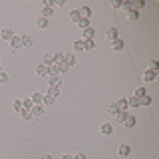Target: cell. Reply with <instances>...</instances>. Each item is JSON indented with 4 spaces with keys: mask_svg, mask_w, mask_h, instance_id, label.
Returning <instances> with one entry per match:
<instances>
[{
    "mask_svg": "<svg viewBox=\"0 0 159 159\" xmlns=\"http://www.w3.org/2000/svg\"><path fill=\"white\" fill-rule=\"evenodd\" d=\"M48 88H62V78L60 76H48Z\"/></svg>",
    "mask_w": 159,
    "mask_h": 159,
    "instance_id": "1",
    "label": "cell"
},
{
    "mask_svg": "<svg viewBox=\"0 0 159 159\" xmlns=\"http://www.w3.org/2000/svg\"><path fill=\"white\" fill-rule=\"evenodd\" d=\"M82 40H96V28H92V26L86 28L82 32Z\"/></svg>",
    "mask_w": 159,
    "mask_h": 159,
    "instance_id": "2",
    "label": "cell"
},
{
    "mask_svg": "<svg viewBox=\"0 0 159 159\" xmlns=\"http://www.w3.org/2000/svg\"><path fill=\"white\" fill-rule=\"evenodd\" d=\"M106 38L109 40V42H116V40H119V30L117 28H109L107 34H106Z\"/></svg>",
    "mask_w": 159,
    "mask_h": 159,
    "instance_id": "3",
    "label": "cell"
},
{
    "mask_svg": "<svg viewBox=\"0 0 159 159\" xmlns=\"http://www.w3.org/2000/svg\"><path fill=\"white\" fill-rule=\"evenodd\" d=\"M155 80H157V72H153V70L143 72V82H155Z\"/></svg>",
    "mask_w": 159,
    "mask_h": 159,
    "instance_id": "4",
    "label": "cell"
},
{
    "mask_svg": "<svg viewBox=\"0 0 159 159\" xmlns=\"http://www.w3.org/2000/svg\"><path fill=\"white\" fill-rule=\"evenodd\" d=\"M30 111H32V117H42V116H44V106H42V103L32 106V109H30Z\"/></svg>",
    "mask_w": 159,
    "mask_h": 159,
    "instance_id": "5",
    "label": "cell"
},
{
    "mask_svg": "<svg viewBox=\"0 0 159 159\" xmlns=\"http://www.w3.org/2000/svg\"><path fill=\"white\" fill-rule=\"evenodd\" d=\"M0 38H2V40H8V42H10V40L14 38V30H12V28H2V32H0Z\"/></svg>",
    "mask_w": 159,
    "mask_h": 159,
    "instance_id": "6",
    "label": "cell"
},
{
    "mask_svg": "<svg viewBox=\"0 0 159 159\" xmlns=\"http://www.w3.org/2000/svg\"><path fill=\"white\" fill-rule=\"evenodd\" d=\"M99 131H102V135H111V133H113V125H111V123H102Z\"/></svg>",
    "mask_w": 159,
    "mask_h": 159,
    "instance_id": "7",
    "label": "cell"
},
{
    "mask_svg": "<svg viewBox=\"0 0 159 159\" xmlns=\"http://www.w3.org/2000/svg\"><path fill=\"white\" fill-rule=\"evenodd\" d=\"M98 44L96 40H84V52H89V50H96Z\"/></svg>",
    "mask_w": 159,
    "mask_h": 159,
    "instance_id": "8",
    "label": "cell"
},
{
    "mask_svg": "<svg viewBox=\"0 0 159 159\" xmlns=\"http://www.w3.org/2000/svg\"><path fill=\"white\" fill-rule=\"evenodd\" d=\"M20 42H22V48H30L32 46V36H28V34H24V36H20Z\"/></svg>",
    "mask_w": 159,
    "mask_h": 159,
    "instance_id": "9",
    "label": "cell"
},
{
    "mask_svg": "<svg viewBox=\"0 0 159 159\" xmlns=\"http://www.w3.org/2000/svg\"><path fill=\"white\" fill-rule=\"evenodd\" d=\"M119 155H121V157H127L129 155V153H131V147H129L127 145V143H121V145H119Z\"/></svg>",
    "mask_w": 159,
    "mask_h": 159,
    "instance_id": "10",
    "label": "cell"
},
{
    "mask_svg": "<svg viewBox=\"0 0 159 159\" xmlns=\"http://www.w3.org/2000/svg\"><path fill=\"white\" fill-rule=\"evenodd\" d=\"M80 10V16H82V18H92V8H89V6H82V8H78Z\"/></svg>",
    "mask_w": 159,
    "mask_h": 159,
    "instance_id": "11",
    "label": "cell"
},
{
    "mask_svg": "<svg viewBox=\"0 0 159 159\" xmlns=\"http://www.w3.org/2000/svg\"><path fill=\"white\" fill-rule=\"evenodd\" d=\"M30 99H32V103H34V106H38V103H42V99H44V93H40V92H34L32 96H30Z\"/></svg>",
    "mask_w": 159,
    "mask_h": 159,
    "instance_id": "12",
    "label": "cell"
},
{
    "mask_svg": "<svg viewBox=\"0 0 159 159\" xmlns=\"http://www.w3.org/2000/svg\"><path fill=\"white\" fill-rule=\"evenodd\" d=\"M10 46H12V50H14V52H16L18 48H22V42H20V36H16V34H14V38L10 40Z\"/></svg>",
    "mask_w": 159,
    "mask_h": 159,
    "instance_id": "13",
    "label": "cell"
},
{
    "mask_svg": "<svg viewBox=\"0 0 159 159\" xmlns=\"http://www.w3.org/2000/svg\"><path fill=\"white\" fill-rule=\"evenodd\" d=\"M135 123H137V119L133 116H127L125 119H123V125H125V127H135Z\"/></svg>",
    "mask_w": 159,
    "mask_h": 159,
    "instance_id": "14",
    "label": "cell"
},
{
    "mask_svg": "<svg viewBox=\"0 0 159 159\" xmlns=\"http://www.w3.org/2000/svg\"><path fill=\"white\" fill-rule=\"evenodd\" d=\"M72 48L76 50V52H84V40L82 38H78V40H74V44H72Z\"/></svg>",
    "mask_w": 159,
    "mask_h": 159,
    "instance_id": "15",
    "label": "cell"
},
{
    "mask_svg": "<svg viewBox=\"0 0 159 159\" xmlns=\"http://www.w3.org/2000/svg\"><path fill=\"white\" fill-rule=\"evenodd\" d=\"M76 26H78V28H80V30H82V32H84V30H86V28H89V20H88V18H80Z\"/></svg>",
    "mask_w": 159,
    "mask_h": 159,
    "instance_id": "16",
    "label": "cell"
},
{
    "mask_svg": "<svg viewBox=\"0 0 159 159\" xmlns=\"http://www.w3.org/2000/svg\"><path fill=\"white\" fill-rule=\"evenodd\" d=\"M42 64L46 68H50V66H54V58L50 56V54H44V58H42Z\"/></svg>",
    "mask_w": 159,
    "mask_h": 159,
    "instance_id": "17",
    "label": "cell"
},
{
    "mask_svg": "<svg viewBox=\"0 0 159 159\" xmlns=\"http://www.w3.org/2000/svg\"><path fill=\"white\" fill-rule=\"evenodd\" d=\"M36 26H38V28H48V26H50V20H48V18H42V16H40V18L36 20Z\"/></svg>",
    "mask_w": 159,
    "mask_h": 159,
    "instance_id": "18",
    "label": "cell"
},
{
    "mask_svg": "<svg viewBox=\"0 0 159 159\" xmlns=\"http://www.w3.org/2000/svg\"><path fill=\"white\" fill-rule=\"evenodd\" d=\"M52 58H54V64H64V58H66V54H64V52H56Z\"/></svg>",
    "mask_w": 159,
    "mask_h": 159,
    "instance_id": "19",
    "label": "cell"
},
{
    "mask_svg": "<svg viewBox=\"0 0 159 159\" xmlns=\"http://www.w3.org/2000/svg\"><path fill=\"white\" fill-rule=\"evenodd\" d=\"M127 107H139V99L135 96H129L127 98Z\"/></svg>",
    "mask_w": 159,
    "mask_h": 159,
    "instance_id": "20",
    "label": "cell"
},
{
    "mask_svg": "<svg viewBox=\"0 0 159 159\" xmlns=\"http://www.w3.org/2000/svg\"><path fill=\"white\" fill-rule=\"evenodd\" d=\"M52 14H54V8H52V6H44V8H42V18H48V20H50V16H52Z\"/></svg>",
    "mask_w": 159,
    "mask_h": 159,
    "instance_id": "21",
    "label": "cell"
},
{
    "mask_svg": "<svg viewBox=\"0 0 159 159\" xmlns=\"http://www.w3.org/2000/svg\"><path fill=\"white\" fill-rule=\"evenodd\" d=\"M64 64H66L68 68H72L74 64H76V58H74L72 54H66V58H64Z\"/></svg>",
    "mask_w": 159,
    "mask_h": 159,
    "instance_id": "22",
    "label": "cell"
},
{
    "mask_svg": "<svg viewBox=\"0 0 159 159\" xmlns=\"http://www.w3.org/2000/svg\"><path fill=\"white\" fill-rule=\"evenodd\" d=\"M36 74H38V76H48V68L44 66V64H38V66H36Z\"/></svg>",
    "mask_w": 159,
    "mask_h": 159,
    "instance_id": "23",
    "label": "cell"
},
{
    "mask_svg": "<svg viewBox=\"0 0 159 159\" xmlns=\"http://www.w3.org/2000/svg\"><path fill=\"white\" fill-rule=\"evenodd\" d=\"M129 116V113H127V109H119V111L116 113V119H117V121H121L123 123V119H125Z\"/></svg>",
    "mask_w": 159,
    "mask_h": 159,
    "instance_id": "24",
    "label": "cell"
},
{
    "mask_svg": "<svg viewBox=\"0 0 159 159\" xmlns=\"http://www.w3.org/2000/svg\"><path fill=\"white\" fill-rule=\"evenodd\" d=\"M80 18H82V16H80V10H78V8L70 12V20H72L74 24H78V20H80Z\"/></svg>",
    "mask_w": 159,
    "mask_h": 159,
    "instance_id": "25",
    "label": "cell"
},
{
    "mask_svg": "<svg viewBox=\"0 0 159 159\" xmlns=\"http://www.w3.org/2000/svg\"><path fill=\"white\" fill-rule=\"evenodd\" d=\"M60 89H62V88H48V93H46V96H52L54 99H56L60 96Z\"/></svg>",
    "mask_w": 159,
    "mask_h": 159,
    "instance_id": "26",
    "label": "cell"
},
{
    "mask_svg": "<svg viewBox=\"0 0 159 159\" xmlns=\"http://www.w3.org/2000/svg\"><path fill=\"white\" fill-rule=\"evenodd\" d=\"M116 106L119 109H127V98H119L117 102H116Z\"/></svg>",
    "mask_w": 159,
    "mask_h": 159,
    "instance_id": "27",
    "label": "cell"
},
{
    "mask_svg": "<svg viewBox=\"0 0 159 159\" xmlns=\"http://www.w3.org/2000/svg\"><path fill=\"white\" fill-rule=\"evenodd\" d=\"M111 46H113L116 52H121L123 50V40H116V42H111Z\"/></svg>",
    "mask_w": 159,
    "mask_h": 159,
    "instance_id": "28",
    "label": "cell"
},
{
    "mask_svg": "<svg viewBox=\"0 0 159 159\" xmlns=\"http://www.w3.org/2000/svg\"><path fill=\"white\" fill-rule=\"evenodd\" d=\"M139 106H151V96H143V98H139Z\"/></svg>",
    "mask_w": 159,
    "mask_h": 159,
    "instance_id": "29",
    "label": "cell"
},
{
    "mask_svg": "<svg viewBox=\"0 0 159 159\" xmlns=\"http://www.w3.org/2000/svg\"><path fill=\"white\" fill-rule=\"evenodd\" d=\"M32 106H34V103H32V99H30V98H24L22 99V107L24 109H32Z\"/></svg>",
    "mask_w": 159,
    "mask_h": 159,
    "instance_id": "30",
    "label": "cell"
},
{
    "mask_svg": "<svg viewBox=\"0 0 159 159\" xmlns=\"http://www.w3.org/2000/svg\"><path fill=\"white\" fill-rule=\"evenodd\" d=\"M56 102L52 96H44V99H42V106H52V103Z\"/></svg>",
    "mask_w": 159,
    "mask_h": 159,
    "instance_id": "31",
    "label": "cell"
},
{
    "mask_svg": "<svg viewBox=\"0 0 159 159\" xmlns=\"http://www.w3.org/2000/svg\"><path fill=\"white\" fill-rule=\"evenodd\" d=\"M12 109H14V111H20V109H22V99H14V102H12Z\"/></svg>",
    "mask_w": 159,
    "mask_h": 159,
    "instance_id": "32",
    "label": "cell"
},
{
    "mask_svg": "<svg viewBox=\"0 0 159 159\" xmlns=\"http://www.w3.org/2000/svg\"><path fill=\"white\" fill-rule=\"evenodd\" d=\"M20 116H22L24 119H32V111H30V109H20Z\"/></svg>",
    "mask_w": 159,
    "mask_h": 159,
    "instance_id": "33",
    "label": "cell"
},
{
    "mask_svg": "<svg viewBox=\"0 0 159 159\" xmlns=\"http://www.w3.org/2000/svg\"><path fill=\"white\" fill-rule=\"evenodd\" d=\"M133 96H135L137 99H139V98H143V96H147V92H145V88H137V89H135V93H133Z\"/></svg>",
    "mask_w": 159,
    "mask_h": 159,
    "instance_id": "34",
    "label": "cell"
},
{
    "mask_svg": "<svg viewBox=\"0 0 159 159\" xmlns=\"http://www.w3.org/2000/svg\"><path fill=\"white\" fill-rule=\"evenodd\" d=\"M107 111H109V113H113V116H116V113L119 111V107L116 106V102H111V103H109V106H107Z\"/></svg>",
    "mask_w": 159,
    "mask_h": 159,
    "instance_id": "35",
    "label": "cell"
},
{
    "mask_svg": "<svg viewBox=\"0 0 159 159\" xmlns=\"http://www.w3.org/2000/svg\"><path fill=\"white\" fill-rule=\"evenodd\" d=\"M127 18L129 20H137L139 18V12H137V10H129V12H127Z\"/></svg>",
    "mask_w": 159,
    "mask_h": 159,
    "instance_id": "36",
    "label": "cell"
},
{
    "mask_svg": "<svg viewBox=\"0 0 159 159\" xmlns=\"http://www.w3.org/2000/svg\"><path fill=\"white\" fill-rule=\"evenodd\" d=\"M157 68H159V62H157V60H149V70L157 72Z\"/></svg>",
    "mask_w": 159,
    "mask_h": 159,
    "instance_id": "37",
    "label": "cell"
},
{
    "mask_svg": "<svg viewBox=\"0 0 159 159\" xmlns=\"http://www.w3.org/2000/svg\"><path fill=\"white\" fill-rule=\"evenodd\" d=\"M121 8L125 12H129V10H133V2H121Z\"/></svg>",
    "mask_w": 159,
    "mask_h": 159,
    "instance_id": "38",
    "label": "cell"
},
{
    "mask_svg": "<svg viewBox=\"0 0 159 159\" xmlns=\"http://www.w3.org/2000/svg\"><path fill=\"white\" fill-rule=\"evenodd\" d=\"M68 70H70V68L66 66V64H58V72H60V74H66Z\"/></svg>",
    "mask_w": 159,
    "mask_h": 159,
    "instance_id": "39",
    "label": "cell"
},
{
    "mask_svg": "<svg viewBox=\"0 0 159 159\" xmlns=\"http://www.w3.org/2000/svg\"><path fill=\"white\" fill-rule=\"evenodd\" d=\"M8 82V74L6 72H0V84H6Z\"/></svg>",
    "mask_w": 159,
    "mask_h": 159,
    "instance_id": "40",
    "label": "cell"
},
{
    "mask_svg": "<svg viewBox=\"0 0 159 159\" xmlns=\"http://www.w3.org/2000/svg\"><path fill=\"white\" fill-rule=\"evenodd\" d=\"M66 4V0H54V6H64Z\"/></svg>",
    "mask_w": 159,
    "mask_h": 159,
    "instance_id": "41",
    "label": "cell"
},
{
    "mask_svg": "<svg viewBox=\"0 0 159 159\" xmlns=\"http://www.w3.org/2000/svg\"><path fill=\"white\" fill-rule=\"evenodd\" d=\"M74 159H88V157H86V153H76Z\"/></svg>",
    "mask_w": 159,
    "mask_h": 159,
    "instance_id": "42",
    "label": "cell"
},
{
    "mask_svg": "<svg viewBox=\"0 0 159 159\" xmlns=\"http://www.w3.org/2000/svg\"><path fill=\"white\" fill-rule=\"evenodd\" d=\"M62 159H74V155H70V153H64Z\"/></svg>",
    "mask_w": 159,
    "mask_h": 159,
    "instance_id": "43",
    "label": "cell"
},
{
    "mask_svg": "<svg viewBox=\"0 0 159 159\" xmlns=\"http://www.w3.org/2000/svg\"><path fill=\"white\" fill-rule=\"evenodd\" d=\"M42 159H54V157L50 155V153H46V155H42Z\"/></svg>",
    "mask_w": 159,
    "mask_h": 159,
    "instance_id": "44",
    "label": "cell"
}]
</instances>
